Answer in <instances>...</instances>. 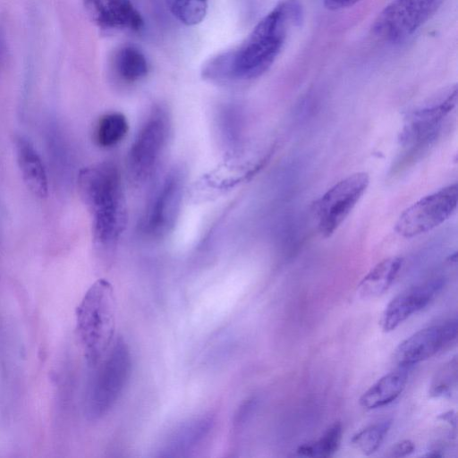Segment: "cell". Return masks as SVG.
I'll use <instances>...</instances> for the list:
<instances>
[{
    "mask_svg": "<svg viewBox=\"0 0 458 458\" xmlns=\"http://www.w3.org/2000/svg\"><path fill=\"white\" fill-rule=\"evenodd\" d=\"M90 19L102 30H141L144 21L130 0H83Z\"/></svg>",
    "mask_w": 458,
    "mask_h": 458,
    "instance_id": "13",
    "label": "cell"
},
{
    "mask_svg": "<svg viewBox=\"0 0 458 458\" xmlns=\"http://www.w3.org/2000/svg\"><path fill=\"white\" fill-rule=\"evenodd\" d=\"M78 186L91 215L94 242L98 248L110 250L115 246L126 223L120 172L110 162L83 168L78 175Z\"/></svg>",
    "mask_w": 458,
    "mask_h": 458,
    "instance_id": "2",
    "label": "cell"
},
{
    "mask_svg": "<svg viewBox=\"0 0 458 458\" xmlns=\"http://www.w3.org/2000/svg\"><path fill=\"white\" fill-rule=\"evenodd\" d=\"M457 381V359L454 357L436 373L430 385L429 394L433 397H445L452 394Z\"/></svg>",
    "mask_w": 458,
    "mask_h": 458,
    "instance_id": "23",
    "label": "cell"
},
{
    "mask_svg": "<svg viewBox=\"0 0 458 458\" xmlns=\"http://www.w3.org/2000/svg\"><path fill=\"white\" fill-rule=\"evenodd\" d=\"M3 53H4L3 43H2V40L0 38V64H1L2 59H3Z\"/></svg>",
    "mask_w": 458,
    "mask_h": 458,
    "instance_id": "26",
    "label": "cell"
},
{
    "mask_svg": "<svg viewBox=\"0 0 458 458\" xmlns=\"http://www.w3.org/2000/svg\"><path fill=\"white\" fill-rule=\"evenodd\" d=\"M212 419L201 416L189 420L173 431L162 448V456H184L194 450L208 435Z\"/></svg>",
    "mask_w": 458,
    "mask_h": 458,
    "instance_id": "15",
    "label": "cell"
},
{
    "mask_svg": "<svg viewBox=\"0 0 458 458\" xmlns=\"http://www.w3.org/2000/svg\"><path fill=\"white\" fill-rule=\"evenodd\" d=\"M95 372L86 396V413L102 418L114 406L131 376V355L123 337H116L105 356L93 367Z\"/></svg>",
    "mask_w": 458,
    "mask_h": 458,
    "instance_id": "4",
    "label": "cell"
},
{
    "mask_svg": "<svg viewBox=\"0 0 458 458\" xmlns=\"http://www.w3.org/2000/svg\"><path fill=\"white\" fill-rule=\"evenodd\" d=\"M171 122L167 112L156 107L137 133L128 154V169L138 182L155 172L168 143Z\"/></svg>",
    "mask_w": 458,
    "mask_h": 458,
    "instance_id": "5",
    "label": "cell"
},
{
    "mask_svg": "<svg viewBox=\"0 0 458 458\" xmlns=\"http://www.w3.org/2000/svg\"><path fill=\"white\" fill-rule=\"evenodd\" d=\"M184 189V175L179 169L170 172L154 196L144 220L145 233L153 238L165 236L174 226Z\"/></svg>",
    "mask_w": 458,
    "mask_h": 458,
    "instance_id": "10",
    "label": "cell"
},
{
    "mask_svg": "<svg viewBox=\"0 0 458 458\" xmlns=\"http://www.w3.org/2000/svg\"><path fill=\"white\" fill-rule=\"evenodd\" d=\"M171 13L187 26L196 25L204 19L208 0H165Z\"/></svg>",
    "mask_w": 458,
    "mask_h": 458,
    "instance_id": "22",
    "label": "cell"
},
{
    "mask_svg": "<svg viewBox=\"0 0 458 458\" xmlns=\"http://www.w3.org/2000/svg\"><path fill=\"white\" fill-rule=\"evenodd\" d=\"M116 303L112 284L96 281L76 309V330L84 356L94 367L114 341Z\"/></svg>",
    "mask_w": 458,
    "mask_h": 458,
    "instance_id": "3",
    "label": "cell"
},
{
    "mask_svg": "<svg viewBox=\"0 0 458 458\" xmlns=\"http://www.w3.org/2000/svg\"><path fill=\"white\" fill-rule=\"evenodd\" d=\"M114 65L119 77L128 82L142 79L148 72L145 55L133 46H124L118 50Z\"/></svg>",
    "mask_w": 458,
    "mask_h": 458,
    "instance_id": "18",
    "label": "cell"
},
{
    "mask_svg": "<svg viewBox=\"0 0 458 458\" xmlns=\"http://www.w3.org/2000/svg\"><path fill=\"white\" fill-rule=\"evenodd\" d=\"M445 282L432 279L411 286L396 295L384 310L380 325L385 332L394 330L412 314L424 309L440 292Z\"/></svg>",
    "mask_w": 458,
    "mask_h": 458,
    "instance_id": "12",
    "label": "cell"
},
{
    "mask_svg": "<svg viewBox=\"0 0 458 458\" xmlns=\"http://www.w3.org/2000/svg\"><path fill=\"white\" fill-rule=\"evenodd\" d=\"M415 445L413 442L409 439L402 440L393 446L390 450L389 456L396 458L405 457L413 453Z\"/></svg>",
    "mask_w": 458,
    "mask_h": 458,
    "instance_id": "24",
    "label": "cell"
},
{
    "mask_svg": "<svg viewBox=\"0 0 458 458\" xmlns=\"http://www.w3.org/2000/svg\"><path fill=\"white\" fill-rule=\"evenodd\" d=\"M444 0H393L377 16L375 34L392 42L411 36L438 10Z\"/></svg>",
    "mask_w": 458,
    "mask_h": 458,
    "instance_id": "9",
    "label": "cell"
},
{
    "mask_svg": "<svg viewBox=\"0 0 458 458\" xmlns=\"http://www.w3.org/2000/svg\"><path fill=\"white\" fill-rule=\"evenodd\" d=\"M408 369L407 367L399 366L395 370L379 378L360 396V406L366 410H372L394 401L405 388Z\"/></svg>",
    "mask_w": 458,
    "mask_h": 458,
    "instance_id": "16",
    "label": "cell"
},
{
    "mask_svg": "<svg viewBox=\"0 0 458 458\" xmlns=\"http://www.w3.org/2000/svg\"><path fill=\"white\" fill-rule=\"evenodd\" d=\"M17 163L28 190L44 199L48 194V180L39 155L28 139L17 136L14 140Z\"/></svg>",
    "mask_w": 458,
    "mask_h": 458,
    "instance_id": "14",
    "label": "cell"
},
{
    "mask_svg": "<svg viewBox=\"0 0 458 458\" xmlns=\"http://www.w3.org/2000/svg\"><path fill=\"white\" fill-rule=\"evenodd\" d=\"M390 427L391 420H384L370 425L356 433L351 443L363 454H372L381 445Z\"/></svg>",
    "mask_w": 458,
    "mask_h": 458,
    "instance_id": "21",
    "label": "cell"
},
{
    "mask_svg": "<svg viewBox=\"0 0 458 458\" xmlns=\"http://www.w3.org/2000/svg\"><path fill=\"white\" fill-rule=\"evenodd\" d=\"M301 19L297 0L278 4L254 27L237 48L216 55L215 71L220 81L251 80L266 72L280 53L288 27Z\"/></svg>",
    "mask_w": 458,
    "mask_h": 458,
    "instance_id": "1",
    "label": "cell"
},
{
    "mask_svg": "<svg viewBox=\"0 0 458 458\" xmlns=\"http://www.w3.org/2000/svg\"><path fill=\"white\" fill-rule=\"evenodd\" d=\"M327 8L338 11L352 6L360 0H323Z\"/></svg>",
    "mask_w": 458,
    "mask_h": 458,
    "instance_id": "25",
    "label": "cell"
},
{
    "mask_svg": "<svg viewBox=\"0 0 458 458\" xmlns=\"http://www.w3.org/2000/svg\"><path fill=\"white\" fill-rule=\"evenodd\" d=\"M342 435V424L336 421L318 440L301 445L296 452L300 455L308 457L331 456L337 451Z\"/></svg>",
    "mask_w": 458,
    "mask_h": 458,
    "instance_id": "20",
    "label": "cell"
},
{
    "mask_svg": "<svg viewBox=\"0 0 458 458\" xmlns=\"http://www.w3.org/2000/svg\"><path fill=\"white\" fill-rule=\"evenodd\" d=\"M458 185L450 184L425 196L406 208L395 224L401 236L411 238L442 225L456 210Z\"/></svg>",
    "mask_w": 458,
    "mask_h": 458,
    "instance_id": "7",
    "label": "cell"
},
{
    "mask_svg": "<svg viewBox=\"0 0 458 458\" xmlns=\"http://www.w3.org/2000/svg\"><path fill=\"white\" fill-rule=\"evenodd\" d=\"M403 266V259H386L372 267L358 284V293L364 299L384 294L392 285Z\"/></svg>",
    "mask_w": 458,
    "mask_h": 458,
    "instance_id": "17",
    "label": "cell"
},
{
    "mask_svg": "<svg viewBox=\"0 0 458 458\" xmlns=\"http://www.w3.org/2000/svg\"><path fill=\"white\" fill-rule=\"evenodd\" d=\"M369 183V177L365 172L350 174L333 185L316 201L315 219L324 237L335 232L364 194Z\"/></svg>",
    "mask_w": 458,
    "mask_h": 458,
    "instance_id": "6",
    "label": "cell"
},
{
    "mask_svg": "<svg viewBox=\"0 0 458 458\" xmlns=\"http://www.w3.org/2000/svg\"><path fill=\"white\" fill-rule=\"evenodd\" d=\"M128 128V122L123 114H106L98 122L95 139L99 146L110 148L124 138Z\"/></svg>",
    "mask_w": 458,
    "mask_h": 458,
    "instance_id": "19",
    "label": "cell"
},
{
    "mask_svg": "<svg viewBox=\"0 0 458 458\" xmlns=\"http://www.w3.org/2000/svg\"><path fill=\"white\" fill-rule=\"evenodd\" d=\"M457 320L422 328L404 339L394 351V360L401 367L411 366L436 355L452 344L457 337Z\"/></svg>",
    "mask_w": 458,
    "mask_h": 458,
    "instance_id": "11",
    "label": "cell"
},
{
    "mask_svg": "<svg viewBox=\"0 0 458 458\" xmlns=\"http://www.w3.org/2000/svg\"><path fill=\"white\" fill-rule=\"evenodd\" d=\"M456 102L457 89L454 87L411 113L402 132V144L406 154L417 155L434 142Z\"/></svg>",
    "mask_w": 458,
    "mask_h": 458,
    "instance_id": "8",
    "label": "cell"
}]
</instances>
